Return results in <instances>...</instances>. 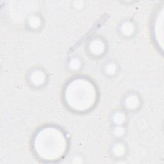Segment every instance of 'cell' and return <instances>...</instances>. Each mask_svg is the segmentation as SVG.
Instances as JSON below:
<instances>
[{"label":"cell","instance_id":"1","mask_svg":"<svg viewBox=\"0 0 164 164\" xmlns=\"http://www.w3.org/2000/svg\"><path fill=\"white\" fill-rule=\"evenodd\" d=\"M35 149L40 157L44 160H57L62 156L65 149L63 134L55 128L43 129L35 139Z\"/></svg>","mask_w":164,"mask_h":164},{"label":"cell","instance_id":"2","mask_svg":"<svg viewBox=\"0 0 164 164\" xmlns=\"http://www.w3.org/2000/svg\"><path fill=\"white\" fill-rule=\"evenodd\" d=\"M65 98L72 108L83 111L93 105L96 99V91L91 83L78 79L69 85L65 92Z\"/></svg>","mask_w":164,"mask_h":164},{"label":"cell","instance_id":"3","mask_svg":"<svg viewBox=\"0 0 164 164\" xmlns=\"http://www.w3.org/2000/svg\"><path fill=\"white\" fill-rule=\"evenodd\" d=\"M90 51L95 55L101 54L105 50V45L103 42L99 40H95L90 45Z\"/></svg>","mask_w":164,"mask_h":164},{"label":"cell","instance_id":"4","mask_svg":"<svg viewBox=\"0 0 164 164\" xmlns=\"http://www.w3.org/2000/svg\"><path fill=\"white\" fill-rule=\"evenodd\" d=\"M30 80L35 85H40L44 83L45 80V75L40 71H36L32 74Z\"/></svg>","mask_w":164,"mask_h":164},{"label":"cell","instance_id":"5","mask_svg":"<svg viewBox=\"0 0 164 164\" xmlns=\"http://www.w3.org/2000/svg\"><path fill=\"white\" fill-rule=\"evenodd\" d=\"M139 99L135 96L132 95L128 97V98L126 100V105L128 107V108L129 109H134L136 108L138 106H139Z\"/></svg>","mask_w":164,"mask_h":164},{"label":"cell","instance_id":"6","mask_svg":"<svg viewBox=\"0 0 164 164\" xmlns=\"http://www.w3.org/2000/svg\"><path fill=\"white\" fill-rule=\"evenodd\" d=\"M134 31L133 25L130 23H125L122 26V32L125 35H130Z\"/></svg>","mask_w":164,"mask_h":164},{"label":"cell","instance_id":"7","mask_svg":"<svg viewBox=\"0 0 164 164\" xmlns=\"http://www.w3.org/2000/svg\"><path fill=\"white\" fill-rule=\"evenodd\" d=\"M125 152V148L123 145L120 144H116L114 148V153L117 157L122 156Z\"/></svg>","mask_w":164,"mask_h":164},{"label":"cell","instance_id":"8","mask_svg":"<svg viewBox=\"0 0 164 164\" xmlns=\"http://www.w3.org/2000/svg\"><path fill=\"white\" fill-rule=\"evenodd\" d=\"M114 121L117 124H121L125 120V116L122 112H117L114 116Z\"/></svg>","mask_w":164,"mask_h":164},{"label":"cell","instance_id":"9","mask_svg":"<svg viewBox=\"0 0 164 164\" xmlns=\"http://www.w3.org/2000/svg\"><path fill=\"white\" fill-rule=\"evenodd\" d=\"M40 24L39 18L37 16H32L29 19V25L33 28H38Z\"/></svg>","mask_w":164,"mask_h":164},{"label":"cell","instance_id":"10","mask_svg":"<svg viewBox=\"0 0 164 164\" xmlns=\"http://www.w3.org/2000/svg\"><path fill=\"white\" fill-rule=\"evenodd\" d=\"M116 66L114 64H109L106 67V72L109 74H112L116 72Z\"/></svg>","mask_w":164,"mask_h":164},{"label":"cell","instance_id":"11","mask_svg":"<svg viewBox=\"0 0 164 164\" xmlns=\"http://www.w3.org/2000/svg\"><path fill=\"white\" fill-rule=\"evenodd\" d=\"M80 65V61L76 58L73 59L70 63V67L73 69H77L78 68H79Z\"/></svg>","mask_w":164,"mask_h":164},{"label":"cell","instance_id":"12","mask_svg":"<svg viewBox=\"0 0 164 164\" xmlns=\"http://www.w3.org/2000/svg\"><path fill=\"white\" fill-rule=\"evenodd\" d=\"M115 134L117 136H120L124 134V129L123 128L120 127V126H118L116 128V129H115Z\"/></svg>","mask_w":164,"mask_h":164}]
</instances>
